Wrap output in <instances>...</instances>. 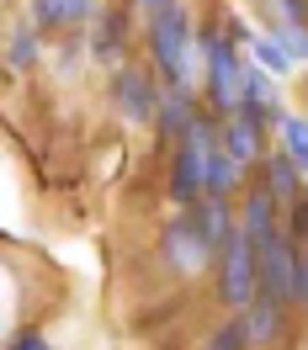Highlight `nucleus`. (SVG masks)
Listing matches in <instances>:
<instances>
[{
	"label": "nucleus",
	"mask_w": 308,
	"mask_h": 350,
	"mask_svg": "<svg viewBox=\"0 0 308 350\" xmlns=\"http://www.w3.org/2000/svg\"><path fill=\"white\" fill-rule=\"evenodd\" d=\"M287 213H292V218H287V239L298 244V250H308V197H292Z\"/></svg>",
	"instance_id": "dca6fc26"
},
{
	"label": "nucleus",
	"mask_w": 308,
	"mask_h": 350,
	"mask_svg": "<svg viewBox=\"0 0 308 350\" xmlns=\"http://www.w3.org/2000/svg\"><path fill=\"white\" fill-rule=\"evenodd\" d=\"M159 96L165 90H154V80L144 75V69H117V107H123V117L128 122H154L159 117Z\"/></svg>",
	"instance_id": "423d86ee"
},
{
	"label": "nucleus",
	"mask_w": 308,
	"mask_h": 350,
	"mask_svg": "<svg viewBox=\"0 0 308 350\" xmlns=\"http://www.w3.org/2000/svg\"><path fill=\"white\" fill-rule=\"evenodd\" d=\"M287 308L292 303H282V297H271V292H261L255 286V297H250V308H244V340L250 345H277L282 340V329H287Z\"/></svg>",
	"instance_id": "39448f33"
},
{
	"label": "nucleus",
	"mask_w": 308,
	"mask_h": 350,
	"mask_svg": "<svg viewBox=\"0 0 308 350\" xmlns=\"http://www.w3.org/2000/svg\"><path fill=\"white\" fill-rule=\"evenodd\" d=\"M292 303L308 313V250H298V271H292Z\"/></svg>",
	"instance_id": "6ab92c4d"
},
{
	"label": "nucleus",
	"mask_w": 308,
	"mask_h": 350,
	"mask_svg": "<svg viewBox=\"0 0 308 350\" xmlns=\"http://www.w3.org/2000/svg\"><path fill=\"white\" fill-rule=\"evenodd\" d=\"M197 53H202V90H207V111L213 117H234L244 101V59L229 43L223 27H202L197 32Z\"/></svg>",
	"instance_id": "f03ea898"
},
{
	"label": "nucleus",
	"mask_w": 308,
	"mask_h": 350,
	"mask_svg": "<svg viewBox=\"0 0 308 350\" xmlns=\"http://www.w3.org/2000/svg\"><path fill=\"white\" fill-rule=\"evenodd\" d=\"M282 149L298 159V170H303V180H308V117H298V111H282Z\"/></svg>",
	"instance_id": "f8f14e48"
},
{
	"label": "nucleus",
	"mask_w": 308,
	"mask_h": 350,
	"mask_svg": "<svg viewBox=\"0 0 308 350\" xmlns=\"http://www.w3.org/2000/svg\"><path fill=\"white\" fill-rule=\"evenodd\" d=\"M207 350H250V340H244V324L234 319V324H223L218 334H207Z\"/></svg>",
	"instance_id": "a211bd4d"
},
{
	"label": "nucleus",
	"mask_w": 308,
	"mask_h": 350,
	"mask_svg": "<svg viewBox=\"0 0 308 350\" xmlns=\"http://www.w3.org/2000/svg\"><path fill=\"white\" fill-rule=\"evenodd\" d=\"M298 186H303V170H298V159H292L287 149H277L271 159H266V191H271V197H277V207H282V202L303 197Z\"/></svg>",
	"instance_id": "1a4fd4ad"
},
{
	"label": "nucleus",
	"mask_w": 308,
	"mask_h": 350,
	"mask_svg": "<svg viewBox=\"0 0 308 350\" xmlns=\"http://www.w3.org/2000/svg\"><path fill=\"white\" fill-rule=\"evenodd\" d=\"M149 48H154V69H159L165 90H192L197 85L202 53H197V32L186 22V5H181V0H159L149 11Z\"/></svg>",
	"instance_id": "f257e3e1"
},
{
	"label": "nucleus",
	"mask_w": 308,
	"mask_h": 350,
	"mask_svg": "<svg viewBox=\"0 0 308 350\" xmlns=\"http://www.w3.org/2000/svg\"><path fill=\"white\" fill-rule=\"evenodd\" d=\"M96 16V0H38V22L43 27H75Z\"/></svg>",
	"instance_id": "9b49d317"
},
{
	"label": "nucleus",
	"mask_w": 308,
	"mask_h": 350,
	"mask_svg": "<svg viewBox=\"0 0 308 350\" xmlns=\"http://www.w3.org/2000/svg\"><path fill=\"white\" fill-rule=\"evenodd\" d=\"M261 122H250L244 111H234V117H223V149L234 154L240 165H250V159H261V149H266V138H261Z\"/></svg>",
	"instance_id": "0eeeda50"
},
{
	"label": "nucleus",
	"mask_w": 308,
	"mask_h": 350,
	"mask_svg": "<svg viewBox=\"0 0 308 350\" xmlns=\"http://www.w3.org/2000/svg\"><path fill=\"white\" fill-rule=\"evenodd\" d=\"M138 5H144V11H154V5H159V0H138Z\"/></svg>",
	"instance_id": "412c9836"
},
{
	"label": "nucleus",
	"mask_w": 308,
	"mask_h": 350,
	"mask_svg": "<svg viewBox=\"0 0 308 350\" xmlns=\"http://www.w3.org/2000/svg\"><path fill=\"white\" fill-rule=\"evenodd\" d=\"M32 59H38V38H32V27H22V32H11V53H5V64L27 69Z\"/></svg>",
	"instance_id": "f3484780"
},
{
	"label": "nucleus",
	"mask_w": 308,
	"mask_h": 350,
	"mask_svg": "<svg viewBox=\"0 0 308 350\" xmlns=\"http://www.w3.org/2000/svg\"><path fill=\"white\" fill-rule=\"evenodd\" d=\"M192 117H197V101H192V90H165L159 96V138H181V133L192 128Z\"/></svg>",
	"instance_id": "9d476101"
},
{
	"label": "nucleus",
	"mask_w": 308,
	"mask_h": 350,
	"mask_svg": "<svg viewBox=\"0 0 308 350\" xmlns=\"http://www.w3.org/2000/svg\"><path fill=\"white\" fill-rule=\"evenodd\" d=\"M277 5H282V16H287V22L308 27V0H277Z\"/></svg>",
	"instance_id": "aec40b11"
},
{
	"label": "nucleus",
	"mask_w": 308,
	"mask_h": 350,
	"mask_svg": "<svg viewBox=\"0 0 308 350\" xmlns=\"http://www.w3.org/2000/svg\"><path fill=\"white\" fill-rule=\"evenodd\" d=\"M218 292L234 313H244L250 297H255V250H250V239L240 228L218 244Z\"/></svg>",
	"instance_id": "20e7f679"
},
{
	"label": "nucleus",
	"mask_w": 308,
	"mask_h": 350,
	"mask_svg": "<svg viewBox=\"0 0 308 350\" xmlns=\"http://www.w3.org/2000/svg\"><path fill=\"white\" fill-rule=\"evenodd\" d=\"M250 48H255V64H261L266 75H287V69H292L287 48L277 43V32H250Z\"/></svg>",
	"instance_id": "ddd939ff"
},
{
	"label": "nucleus",
	"mask_w": 308,
	"mask_h": 350,
	"mask_svg": "<svg viewBox=\"0 0 308 350\" xmlns=\"http://www.w3.org/2000/svg\"><path fill=\"white\" fill-rule=\"evenodd\" d=\"M223 144L218 122H213V111H197L192 117V128L176 138V154H170V197L181 207H197L207 197V154Z\"/></svg>",
	"instance_id": "7ed1b4c3"
},
{
	"label": "nucleus",
	"mask_w": 308,
	"mask_h": 350,
	"mask_svg": "<svg viewBox=\"0 0 308 350\" xmlns=\"http://www.w3.org/2000/svg\"><path fill=\"white\" fill-rule=\"evenodd\" d=\"M240 186H244V165H240V159H234V154L218 144V149L207 154V197L229 202L234 191H240Z\"/></svg>",
	"instance_id": "6e6552de"
},
{
	"label": "nucleus",
	"mask_w": 308,
	"mask_h": 350,
	"mask_svg": "<svg viewBox=\"0 0 308 350\" xmlns=\"http://www.w3.org/2000/svg\"><path fill=\"white\" fill-rule=\"evenodd\" d=\"M277 43H282V48H287V59L298 64V59H308V27L282 22V27H277Z\"/></svg>",
	"instance_id": "2eb2a0df"
},
{
	"label": "nucleus",
	"mask_w": 308,
	"mask_h": 350,
	"mask_svg": "<svg viewBox=\"0 0 308 350\" xmlns=\"http://www.w3.org/2000/svg\"><path fill=\"white\" fill-rule=\"evenodd\" d=\"M90 53L96 59H117L123 53V22L112 11H96V38H90Z\"/></svg>",
	"instance_id": "4468645a"
}]
</instances>
